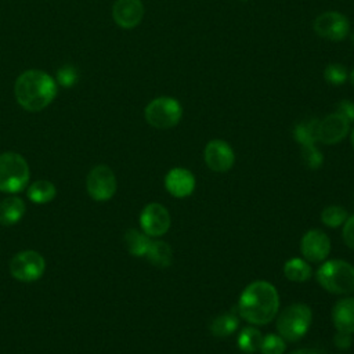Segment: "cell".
Returning a JSON list of instances; mask_svg holds the SVG:
<instances>
[{"instance_id": "cell-27", "label": "cell", "mask_w": 354, "mask_h": 354, "mask_svg": "<svg viewBox=\"0 0 354 354\" xmlns=\"http://www.w3.org/2000/svg\"><path fill=\"white\" fill-rule=\"evenodd\" d=\"M324 77L332 86L343 84L347 80V69L342 64H329L324 69Z\"/></svg>"}, {"instance_id": "cell-17", "label": "cell", "mask_w": 354, "mask_h": 354, "mask_svg": "<svg viewBox=\"0 0 354 354\" xmlns=\"http://www.w3.org/2000/svg\"><path fill=\"white\" fill-rule=\"evenodd\" d=\"M25 213V203L18 196H7L0 202V224L12 225L21 220Z\"/></svg>"}, {"instance_id": "cell-36", "label": "cell", "mask_w": 354, "mask_h": 354, "mask_svg": "<svg viewBox=\"0 0 354 354\" xmlns=\"http://www.w3.org/2000/svg\"><path fill=\"white\" fill-rule=\"evenodd\" d=\"M350 39H351V43H353V44H354V32H353V33H351V36H350Z\"/></svg>"}, {"instance_id": "cell-6", "label": "cell", "mask_w": 354, "mask_h": 354, "mask_svg": "<svg viewBox=\"0 0 354 354\" xmlns=\"http://www.w3.org/2000/svg\"><path fill=\"white\" fill-rule=\"evenodd\" d=\"M144 116L152 127L166 130L178 124L183 116V108L171 97H158L145 106Z\"/></svg>"}, {"instance_id": "cell-34", "label": "cell", "mask_w": 354, "mask_h": 354, "mask_svg": "<svg viewBox=\"0 0 354 354\" xmlns=\"http://www.w3.org/2000/svg\"><path fill=\"white\" fill-rule=\"evenodd\" d=\"M350 82H351V84H353V87H354V69H353V72L350 73Z\"/></svg>"}, {"instance_id": "cell-25", "label": "cell", "mask_w": 354, "mask_h": 354, "mask_svg": "<svg viewBox=\"0 0 354 354\" xmlns=\"http://www.w3.org/2000/svg\"><path fill=\"white\" fill-rule=\"evenodd\" d=\"M347 212L344 207L339 206V205H330L326 206L322 213H321V221L324 225L329 227V228H336L344 224V221L347 220Z\"/></svg>"}, {"instance_id": "cell-1", "label": "cell", "mask_w": 354, "mask_h": 354, "mask_svg": "<svg viewBox=\"0 0 354 354\" xmlns=\"http://www.w3.org/2000/svg\"><path fill=\"white\" fill-rule=\"evenodd\" d=\"M238 314L252 325H267L279 310V296L274 285L264 279L253 281L241 293Z\"/></svg>"}, {"instance_id": "cell-21", "label": "cell", "mask_w": 354, "mask_h": 354, "mask_svg": "<svg viewBox=\"0 0 354 354\" xmlns=\"http://www.w3.org/2000/svg\"><path fill=\"white\" fill-rule=\"evenodd\" d=\"M318 119H310L306 122H300L293 129L295 140L301 145H315L318 141Z\"/></svg>"}, {"instance_id": "cell-19", "label": "cell", "mask_w": 354, "mask_h": 354, "mask_svg": "<svg viewBox=\"0 0 354 354\" xmlns=\"http://www.w3.org/2000/svg\"><path fill=\"white\" fill-rule=\"evenodd\" d=\"M145 256L151 264L159 268H166L173 263V250L165 241H152Z\"/></svg>"}, {"instance_id": "cell-16", "label": "cell", "mask_w": 354, "mask_h": 354, "mask_svg": "<svg viewBox=\"0 0 354 354\" xmlns=\"http://www.w3.org/2000/svg\"><path fill=\"white\" fill-rule=\"evenodd\" d=\"M332 322L339 332L354 333V299L344 297L335 303L332 308Z\"/></svg>"}, {"instance_id": "cell-13", "label": "cell", "mask_w": 354, "mask_h": 354, "mask_svg": "<svg viewBox=\"0 0 354 354\" xmlns=\"http://www.w3.org/2000/svg\"><path fill=\"white\" fill-rule=\"evenodd\" d=\"M350 130V122L340 115L339 112H333L325 116L318 123V141L322 144H336L340 142Z\"/></svg>"}, {"instance_id": "cell-4", "label": "cell", "mask_w": 354, "mask_h": 354, "mask_svg": "<svg viewBox=\"0 0 354 354\" xmlns=\"http://www.w3.org/2000/svg\"><path fill=\"white\" fill-rule=\"evenodd\" d=\"M313 311L304 303H295L285 307L277 319V330L286 342L300 340L310 329Z\"/></svg>"}, {"instance_id": "cell-3", "label": "cell", "mask_w": 354, "mask_h": 354, "mask_svg": "<svg viewBox=\"0 0 354 354\" xmlns=\"http://www.w3.org/2000/svg\"><path fill=\"white\" fill-rule=\"evenodd\" d=\"M317 282L329 293L354 292V266L344 260H328L315 272Z\"/></svg>"}, {"instance_id": "cell-30", "label": "cell", "mask_w": 354, "mask_h": 354, "mask_svg": "<svg viewBox=\"0 0 354 354\" xmlns=\"http://www.w3.org/2000/svg\"><path fill=\"white\" fill-rule=\"evenodd\" d=\"M58 82L62 86H72L76 82V71L72 66H64L58 71Z\"/></svg>"}, {"instance_id": "cell-8", "label": "cell", "mask_w": 354, "mask_h": 354, "mask_svg": "<svg viewBox=\"0 0 354 354\" xmlns=\"http://www.w3.org/2000/svg\"><path fill=\"white\" fill-rule=\"evenodd\" d=\"M86 189L88 195L98 202L111 199L116 192V177L111 167L98 165L87 176Z\"/></svg>"}, {"instance_id": "cell-37", "label": "cell", "mask_w": 354, "mask_h": 354, "mask_svg": "<svg viewBox=\"0 0 354 354\" xmlns=\"http://www.w3.org/2000/svg\"><path fill=\"white\" fill-rule=\"evenodd\" d=\"M241 1H249V0H241Z\"/></svg>"}, {"instance_id": "cell-18", "label": "cell", "mask_w": 354, "mask_h": 354, "mask_svg": "<svg viewBox=\"0 0 354 354\" xmlns=\"http://www.w3.org/2000/svg\"><path fill=\"white\" fill-rule=\"evenodd\" d=\"M239 326V318L235 311L224 313L214 317L209 325L210 333L216 337H227L232 335Z\"/></svg>"}, {"instance_id": "cell-11", "label": "cell", "mask_w": 354, "mask_h": 354, "mask_svg": "<svg viewBox=\"0 0 354 354\" xmlns=\"http://www.w3.org/2000/svg\"><path fill=\"white\" fill-rule=\"evenodd\" d=\"M205 163L212 171L225 173L235 162V153L231 145L223 140H212L206 144L203 151Z\"/></svg>"}, {"instance_id": "cell-10", "label": "cell", "mask_w": 354, "mask_h": 354, "mask_svg": "<svg viewBox=\"0 0 354 354\" xmlns=\"http://www.w3.org/2000/svg\"><path fill=\"white\" fill-rule=\"evenodd\" d=\"M170 224L171 218L169 210L158 202H151L141 210L140 225L148 236L165 235L169 231Z\"/></svg>"}, {"instance_id": "cell-29", "label": "cell", "mask_w": 354, "mask_h": 354, "mask_svg": "<svg viewBox=\"0 0 354 354\" xmlns=\"http://www.w3.org/2000/svg\"><path fill=\"white\" fill-rule=\"evenodd\" d=\"M342 235H343L344 243H346L350 249H354V216L347 217V220L344 221Z\"/></svg>"}, {"instance_id": "cell-9", "label": "cell", "mask_w": 354, "mask_h": 354, "mask_svg": "<svg viewBox=\"0 0 354 354\" xmlns=\"http://www.w3.org/2000/svg\"><path fill=\"white\" fill-rule=\"evenodd\" d=\"M313 29L319 37L332 41H340L347 37L350 32V24L343 14L336 11H326L314 19Z\"/></svg>"}, {"instance_id": "cell-12", "label": "cell", "mask_w": 354, "mask_h": 354, "mask_svg": "<svg viewBox=\"0 0 354 354\" xmlns=\"http://www.w3.org/2000/svg\"><path fill=\"white\" fill-rule=\"evenodd\" d=\"M300 252L303 257L311 263L325 260L330 252L329 236L321 230H308L301 236Z\"/></svg>"}, {"instance_id": "cell-24", "label": "cell", "mask_w": 354, "mask_h": 354, "mask_svg": "<svg viewBox=\"0 0 354 354\" xmlns=\"http://www.w3.org/2000/svg\"><path fill=\"white\" fill-rule=\"evenodd\" d=\"M57 188L48 180H37L28 189V198L35 203H47L55 198Z\"/></svg>"}, {"instance_id": "cell-26", "label": "cell", "mask_w": 354, "mask_h": 354, "mask_svg": "<svg viewBox=\"0 0 354 354\" xmlns=\"http://www.w3.org/2000/svg\"><path fill=\"white\" fill-rule=\"evenodd\" d=\"M259 350L261 354H283L286 350V340L279 335L268 333L263 336Z\"/></svg>"}, {"instance_id": "cell-33", "label": "cell", "mask_w": 354, "mask_h": 354, "mask_svg": "<svg viewBox=\"0 0 354 354\" xmlns=\"http://www.w3.org/2000/svg\"><path fill=\"white\" fill-rule=\"evenodd\" d=\"M289 354H318V353H315L313 350H307V348H300V350H295V351H292Z\"/></svg>"}, {"instance_id": "cell-28", "label": "cell", "mask_w": 354, "mask_h": 354, "mask_svg": "<svg viewBox=\"0 0 354 354\" xmlns=\"http://www.w3.org/2000/svg\"><path fill=\"white\" fill-rule=\"evenodd\" d=\"M301 159L308 169H318L324 163V155L315 145L301 147Z\"/></svg>"}, {"instance_id": "cell-20", "label": "cell", "mask_w": 354, "mask_h": 354, "mask_svg": "<svg viewBox=\"0 0 354 354\" xmlns=\"http://www.w3.org/2000/svg\"><path fill=\"white\" fill-rule=\"evenodd\" d=\"M283 275L292 282L301 283L311 278L313 270L304 259L292 257L283 264Z\"/></svg>"}, {"instance_id": "cell-32", "label": "cell", "mask_w": 354, "mask_h": 354, "mask_svg": "<svg viewBox=\"0 0 354 354\" xmlns=\"http://www.w3.org/2000/svg\"><path fill=\"white\" fill-rule=\"evenodd\" d=\"M340 115H343L348 122H354V102L351 101H340L337 104V111Z\"/></svg>"}, {"instance_id": "cell-14", "label": "cell", "mask_w": 354, "mask_h": 354, "mask_svg": "<svg viewBox=\"0 0 354 354\" xmlns=\"http://www.w3.org/2000/svg\"><path fill=\"white\" fill-rule=\"evenodd\" d=\"M144 17L141 0H115L112 6V18L123 29L136 28Z\"/></svg>"}, {"instance_id": "cell-5", "label": "cell", "mask_w": 354, "mask_h": 354, "mask_svg": "<svg viewBox=\"0 0 354 354\" xmlns=\"http://www.w3.org/2000/svg\"><path fill=\"white\" fill-rule=\"evenodd\" d=\"M29 181V166L25 158L17 152H4L0 155V191L17 194L22 191Z\"/></svg>"}, {"instance_id": "cell-7", "label": "cell", "mask_w": 354, "mask_h": 354, "mask_svg": "<svg viewBox=\"0 0 354 354\" xmlns=\"http://www.w3.org/2000/svg\"><path fill=\"white\" fill-rule=\"evenodd\" d=\"M46 268L44 257L36 250H22L10 261L11 275L22 282H33L39 279Z\"/></svg>"}, {"instance_id": "cell-35", "label": "cell", "mask_w": 354, "mask_h": 354, "mask_svg": "<svg viewBox=\"0 0 354 354\" xmlns=\"http://www.w3.org/2000/svg\"><path fill=\"white\" fill-rule=\"evenodd\" d=\"M351 144H353V148H354V129H353V133H351Z\"/></svg>"}, {"instance_id": "cell-22", "label": "cell", "mask_w": 354, "mask_h": 354, "mask_svg": "<svg viewBox=\"0 0 354 354\" xmlns=\"http://www.w3.org/2000/svg\"><path fill=\"white\" fill-rule=\"evenodd\" d=\"M151 242L152 241L145 232H140L134 228L127 230L124 234V245L129 253L133 256H145Z\"/></svg>"}, {"instance_id": "cell-2", "label": "cell", "mask_w": 354, "mask_h": 354, "mask_svg": "<svg viewBox=\"0 0 354 354\" xmlns=\"http://www.w3.org/2000/svg\"><path fill=\"white\" fill-rule=\"evenodd\" d=\"M14 93L18 104L24 109L39 112L48 106L57 95V84L44 71L29 69L18 76Z\"/></svg>"}, {"instance_id": "cell-23", "label": "cell", "mask_w": 354, "mask_h": 354, "mask_svg": "<svg viewBox=\"0 0 354 354\" xmlns=\"http://www.w3.org/2000/svg\"><path fill=\"white\" fill-rule=\"evenodd\" d=\"M261 340H263V335L257 328L245 326L239 330L236 344H238L239 350H242L243 353L252 354L260 348Z\"/></svg>"}, {"instance_id": "cell-15", "label": "cell", "mask_w": 354, "mask_h": 354, "mask_svg": "<svg viewBox=\"0 0 354 354\" xmlns=\"http://www.w3.org/2000/svg\"><path fill=\"white\" fill-rule=\"evenodd\" d=\"M165 187L174 198H187L195 189V176L184 167H174L165 177Z\"/></svg>"}, {"instance_id": "cell-31", "label": "cell", "mask_w": 354, "mask_h": 354, "mask_svg": "<svg viewBox=\"0 0 354 354\" xmlns=\"http://www.w3.org/2000/svg\"><path fill=\"white\" fill-rule=\"evenodd\" d=\"M333 344L340 348V350H348L350 346L353 344V337L351 333H346V332H336L333 336Z\"/></svg>"}]
</instances>
